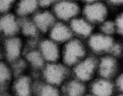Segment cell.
<instances>
[{
  "mask_svg": "<svg viewBox=\"0 0 123 96\" xmlns=\"http://www.w3.org/2000/svg\"><path fill=\"white\" fill-rule=\"evenodd\" d=\"M14 76L10 64L6 61H0V92L10 90Z\"/></svg>",
  "mask_w": 123,
  "mask_h": 96,
  "instance_id": "d6986e66",
  "label": "cell"
},
{
  "mask_svg": "<svg viewBox=\"0 0 123 96\" xmlns=\"http://www.w3.org/2000/svg\"><path fill=\"white\" fill-rule=\"evenodd\" d=\"M109 2L114 5H119L123 4V0H111Z\"/></svg>",
  "mask_w": 123,
  "mask_h": 96,
  "instance_id": "f1b7e54d",
  "label": "cell"
},
{
  "mask_svg": "<svg viewBox=\"0 0 123 96\" xmlns=\"http://www.w3.org/2000/svg\"><path fill=\"white\" fill-rule=\"evenodd\" d=\"M84 18L91 24L101 23L108 15L106 6L103 3L96 1H86L83 9Z\"/></svg>",
  "mask_w": 123,
  "mask_h": 96,
  "instance_id": "ba28073f",
  "label": "cell"
},
{
  "mask_svg": "<svg viewBox=\"0 0 123 96\" xmlns=\"http://www.w3.org/2000/svg\"><path fill=\"white\" fill-rule=\"evenodd\" d=\"M21 19L14 12L0 15V38L2 39L20 36Z\"/></svg>",
  "mask_w": 123,
  "mask_h": 96,
  "instance_id": "52a82bcc",
  "label": "cell"
},
{
  "mask_svg": "<svg viewBox=\"0 0 123 96\" xmlns=\"http://www.w3.org/2000/svg\"><path fill=\"white\" fill-rule=\"evenodd\" d=\"M115 88L120 91L121 94H123V73L120 74L117 78L114 83Z\"/></svg>",
  "mask_w": 123,
  "mask_h": 96,
  "instance_id": "484cf974",
  "label": "cell"
},
{
  "mask_svg": "<svg viewBox=\"0 0 123 96\" xmlns=\"http://www.w3.org/2000/svg\"><path fill=\"white\" fill-rule=\"evenodd\" d=\"M0 96H14V95L12 93L10 90L0 92Z\"/></svg>",
  "mask_w": 123,
  "mask_h": 96,
  "instance_id": "83f0119b",
  "label": "cell"
},
{
  "mask_svg": "<svg viewBox=\"0 0 123 96\" xmlns=\"http://www.w3.org/2000/svg\"><path fill=\"white\" fill-rule=\"evenodd\" d=\"M38 80L30 72L15 77L10 91L14 96H34Z\"/></svg>",
  "mask_w": 123,
  "mask_h": 96,
  "instance_id": "277c9868",
  "label": "cell"
},
{
  "mask_svg": "<svg viewBox=\"0 0 123 96\" xmlns=\"http://www.w3.org/2000/svg\"><path fill=\"white\" fill-rule=\"evenodd\" d=\"M61 45L48 38L41 39L37 48L46 63L59 62L61 59Z\"/></svg>",
  "mask_w": 123,
  "mask_h": 96,
  "instance_id": "9c48e42d",
  "label": "cell"
},
{
  "mask_svg": "<svg viewBox=\"0 0 123 96\" xmlns=\"http://www.w3.org/2000/svg\"><path fill=\"white\" fill-rule=\"evenodd\" d=\"M63 95L66 96H84L86 94L85 83L73 77L69 78L61 87Z\"/></svg>",
  "mask_w": 123,
  "mask_h": 96,
  "instance_id": "ac0fdd59",
  "label": "cell"
},
{
  "mask_svg": "<svg viewBox=\"0 0 123 96\" xmlns=\"http://www.w3.org/2000/svg\"><path fill=\"white\" fill-rule=\"evenodd\" d=\"M4 60L12 63L24 57L26 49L24 39L17 36L2 39Z\"/></svg>",
  "mask_w": 123,
  "mask_h": 96,
  "instance_id": "3957f363",
  "label": "cell"
},
{
  "mask_svg": "<svg viewBox=\"0 0 123 96\" xmlns=\"http://www.w3.org/2000/svg\"><path fill=\"white\" fill-rule=\"evenodd\" d=\"M86 51L84 45L75 38L62 45V62L69 68L73 67L85 58Z\"/></svg>",
  "mask_w": 123,
  "mask_h": 96,
  "instance_id": "7a4b0ae2",
  "label": "cell"
},
{
  "mask_svg": "<svg viewBox=\"0 0 123 96\" xmlns=\"http://www.w3.org/2000/svg\"><path fill=\"white\" fill-rule=\"evenodd\" d=\"M16 1L0 0V15L14 12Z\"/></svg>",
  "mask_w": 123,
  "mask_h": 96,
  "instance_id": "44dd1931",
  "label": "cell"
},
{
  "mask_svg": "<svg viewBox=\"0 0 123 96\" xmlns=\"http://www.w3.org/2000/svg\"><path fill=\"white\" fill-rule=\"evenodd\" d=\"M39 9L38 1L20 0L16 1L14 12L20 19L31 18Z\"/></svg>",
  "mask_w": 123,
  "mask_h": 96,
  "instance_id": "9a60e30c",
  "label": "cell"
},
{
  "mask_svg": "<svg viewBox=\"0 0 123 96\" xmlns=\"http://www.w3.org/2000/svg\"><path fill=\"white\" fill-rule=\"evenodd\" d=\"M98 61L92 56L85 58L72 68L74 77L84 83L91 81L98 72Z\"/></svg>",
  "mask_w": 123,
  "mask_h": 96,
  "instance_id": "8992f818",
  "label": "cell"
},
{
  "mask_svg": "<svg viewBox=\"0 0 123 96\" xmlns=\"http://www.w3.org/2000/svg\"><path fill=\"white\" fill-rule=\"evenodd\" d=\"M48 34L49 39L59 45H63L74 38L69 24L58 20Z\"/></svg>",
  "mask_w": 123,
  "mask_h": 96,
  "instance_id": "30bf717a",
  "label": "cell"
},
{
  "mask_svg": "<svg viewBox=\"0 0 123 96\" xmlns=\"http://www.w3.org/2000/svg\"><path fill=\"white\" fill-rule=\"evenodd\" d=\"M117 96H123V94H119V95H118Z\"/></svg>",
  "mask_w": 123,
  "mask_h": 96,
  "instance_id": "4dcf8cb0",
  "label": "cell"
},
{
  "mask_svg": "<svg viewBox=\"0 0 123 96\" xmlns=\"http://www.w3.org/2000/svg\"><path fill=\"white\" fill-rule=\"evenodd\" d=\"M115 88L111 80L99 77L91 82L90 93L94 96H112Z\"/></svg>",
  "mask_w": 123,
  "mask_h": 96,
  "instance_id": "5bb4252c",
  "label": "cell"
},
{
  "mask_svg": "<svg viewBox=\"0 0 123 96\" xmlns=\"http://www.w3.org/2000/svg\"><path fill=\"white\" fill-rule=\"evenodd\" d=\"M24 58L28 65L29 71H31V74L35 75V74L37 75H39L46 64L37 47L27 48Z\"/></svg>",
  "mask_w": 123,
  "mask_h": 96,
  "instance_id": "7c38bea8",
  "label": "cell"
},
{
  "mask_svg": "<svg viewBox=\"0 0 123 96\" xmlns=\"http://www.w3.org/2000/svg\"><path fill=\"white\" fill-rule=\"evenodd\" d=\"M117 71V63L115 58L109 56L103 57L98 61V72L99 77L111 79Z\"/></svg>",
  "mask_w": 123,
  "mask_h": 96,
  "instance_id": "2e32d148",
  "label": "cell"
},
{
  "mask_svg": "<svg viewBox=\"0 0 123 96\" xmlns=\"http://www.w3.org/2000/svg\"><path fill=\"white\" fill-rule=\"evenodd\" d=\"M60 88L43 82L40 79L37 83L34 96H61Z\"/></svg>",
  "mask_w": 123,
  "mask_h": 96,
  "instance_id": "ffe728a7",
  "label": "cell"
},
{
  "mask_svg": "<svg viewBox=\"0 0 123 96\" xmlns=\"http://www.w3.org/2000/svg\"><path fill=\"white\" fill-rule=\"evenodd\" d=\"M3 41L0 38V61H3Z\"/></svg>",
  "mask_w": 123,
  "mask_h": 96,
  "instance_id": "4316f807",
  "label": "cell"
},
{
  "mask_svg": "<svg viewBox=\"0 0 123 96\" xmlns=\"http://www.w3.org/2000/svg\"><path fill=\"white\" fill-rule=\"evenodd\" d=\"M84 96H94L93 95H92V94H91V93L90 94H85Z\"/></svg>",
  "mask_w": 123,
  "mask_h": 96,
  "instance_id": "f546056e",
  "label": "cell"
},
{
  "mask_svg": "<svg viewBox=\"0 0 123 96\" xmlns=\"http://www.w3.org/2000/svg\"><path fill=\"white\" fill-rule=\"evenodd\" d=\"M61 96H65V95H63V94H62V95Z\"/></svg>",
  "mask_w": 123,
  "mask_h": 96,
  "instance_id": "1f68e13d",
  "label": "cell"
},
{
  "mask_svg": "<svg viewBox=\"0 0 123 96\" xmlns=\"http://www.w3.org/2000/svg\"><path fill=\"white\" fill-rule=\"evenodd\" d=\"M39 75L43 82L60 88L69 79L70 68L60 61L46 63Z\"/></svg>",
  "mask_w": 123,
  "mask_h": 96,
  "instance_id": "6da1fadb",
  "label": "cell"
},
{
  "mask_svg": "<svg viewBox=\"0 0 123 96\" xmlns=\"http://www.w3.org/2000/svg\"><path fill=\"white\" fill-rule=\"evenodd\" d=\"M55 1L53 0H39L38 4L40 9H51Z\"/></svg>",
  "mask_w": 123,
  "mask_h": 96,
  "instance_id": "cb8c5ba5",
  "label": "cell"
},
{
  "mask_svg": "<svg viewBox=\"0 0 123 96\" xmlns=\"http://www.w3.org/2000/svg\"><path fill=\"white\" fill-rule=\"evenodd\" d=\"M40 33H48L57 20L51 9H40L31 17Z\"/></svg>",
  "mask_w": 123,
  "mask_h": 96,
  "instance_id": "8fae6325",
  "label": "cell"
},
{
  "mask_svg": "<svg viewBox=\"0 0 123 96\" xmlns=\"http://www.w3.org/2000/svg\"><path fill=\"white\" fill-rule=\"evenodd\" d=\"M100 30L101 33L110 36L115 32L116 27L114 22L111 20H105L101 23Z\"/></svg>",
  "mask_w": 123,
  "mask_h": 96,
  "instance_id": "7402d4cb",
  "label": "cell"
},
{
  "mask_svg": "<svg viewBox=\"0 0 123 96\" xmlns=\"http://www.w3.org/2000/svg\"><path fill=\"white\" fill-rule=\"evenodd\" d=\"M51 10L58 21L69 23L78 17L81 8L76 1L61 0L55 1Z\"/></svg>",
  "mask_w": 123,
  "mask_h": 96,
  "instance_id": "5b68a950",
  "label": "cell"
},
{
  "mask_svg": "<svg viewBox=\"0 0 123 96\" xmlns=\"http://www.w3.org/2000/svg\"><path fill=\"white\" fill-rule=\"evenodd\" d=\"M122 52V47L121 45L119 43L115 42L111 48V49L110 50L109 53L113 56H118L121 54Z\"/></svg>",
  "mask_w": 123,
  "mask_h": 96,
  "instance_id": "d4e9b609",
  "label": "cell"
},
{
  "mask_svg": "<svg viewBox=\"0 0 123 96\" xmlns=\"http://www.w3.org/2000/svg\"><path fill=\"white\" fill-rule=\"evenodd\" d=\"M114 23L116 30L119 34L123 35V13L118 16Z\"/></svg>",
  "mask_w": 123,
  "mask_h": 96,
  "instance_id": "603a6c76",
  "label": "cell"
},
{
  "mask_svg": "<svg viewBox=\"0 0 123 96\" xmlns=\"http://www.w3.org/2000/svg\"><path fill=\"white\" fill-rule=\"evenodd\" d=\"M73 35L80 38L90 37L92 34L93 26L85 18L77 17L68 23Z\"/></svg>",
  "mask_w": 123,
  "mask_h": 96,
  "instance_id": "e0dca14e",
  "label": "cell"
},
{
  "mask_svg": "<svg viewBox=\"0 0 123 96\" xmlns=\"http://www.w3.org/2000/svg\"><path fill=\"white\" fill-rule=\"evenodd\" d=\"M114 43L111 36L101 33L92 34L88 41V45L91 50L98 53L109 52Z\"/></svg>",
  "mask_w": 123,
  "mask_h": 96,
  "instance_id": "4fadbf2b",
  "label": "cell"
}]
</instances>
